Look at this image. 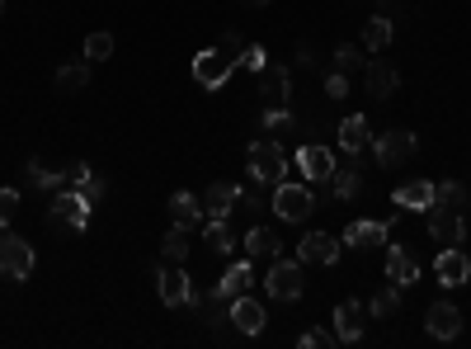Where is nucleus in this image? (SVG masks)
<instances>
[{"mask_svg":"<svg viewBox=\"0 0 471 349\" xmlns=\"http://www.w3.org/2000/svg\"><path fill=\"white\" fill-rule=\"evenodd\" d=\"M264 289H269L274 302H297L302 289H306V264H302V260L274 255V260H269V274H264Z\"/></svg>","mask_w":471,"mask_h":349,"instance_id":"obj_1","label":"nucleus"},{"mask_svg":"<svg viewBox=\"0 0 471 349\" xmlns=\"http://www.w3.org/2000/svg\"><path fill=\"white\" fill-rule=\"evenodd\" d=\"M245 161H250V179L255 184H283V175H288V156H283V147H278L274 137L250 142Z\"/></svg>","mask_w":471,"mask_h":349,"instance_id":"obj_2","label":"nucleus"},{"mask_svg":"<svg viewBox=\"0 0 471 349\" xmlns=\"http://www.w3.org/2000/svg\"><path fill=\"white\" fill-rule=\"evenodd\" d=\"M316 208V194H312V184H274V213L283 222H306Z\"/></svg>","mask_w":471,"mask_h":349,"instance_id":"obj_3","label":"nucleus"},{"mask_svg":"<svg viewBox=\"0 0 471 349\" xmlns=\"http://www.w3.org/2000/svg\"><path fill=\"white\" fill-rule=\"evenodd\" d=\"M0 274L14 279V283L33 274V245H29V241H19L10 227L0 232Z\"/></svg>","mask_w":471,"mask_h":349,"instance_id":"obj_4","label":"nucleus"},{"mask_svg":"<svg viewBox=\"0 0 471 349\" xmlns=\"http://www.w3.org/2000/svg\"><path fill=\"white\" fill-rule=\"evenodd\" d=\"M259 95H264V109H288V99H293V71L283 67V61H269V67L259 71Z\"/></svg>","mask_w":471,"mask_h":349,"instance_id":"obj_5","label":"nucleus"},{"mask_svg":"<svg viewBox=\"0 0 471 349\" xmlns=\"http://www.w3.org/2000/svg\"><path fill=\"white\" fill-rule=\"evenodd\" d=\"M52 217L61 222V227H71V232H86L90 227V198L80 194V189H57Z\"/></svg>","mask_w":471,"mask_h":349,"instance_id":"obj_6","label":"nucleus"},{"mask_svg":"<svg viewBox=\"0 0 471 349\" xmlns=\"http://www.w3.org/2000/svg\"><path fill=\"white\" fill-rule=\"evenodd\" d=\"M415 133H382L377 142H373V156H377V166H386V170H396V166H405V161L415 156Z\"/></svg>","mask_w":471,"mask_h":349,"instance_id":"obj_7","label":"nucleus"},{"mask_svg":"<svg viewBox=\"0 0 471 349\" xmlns=\"http://www.w3.org/2000/svg\"><path fill=\"white\" fill-rule=\"evenodd\" d=\"M231 71H236V61L222 52V48H217V52H198V57H194V80H198L203 90H222Z\"/></svg>","mask_w":471,"mask_h":349,"instance_id":"obj_8","label":"nucleus"},{"mask_svg":"<svg viewBox=\"0 0 471 349\" xmlns=\"http://www.w3.org/2000/svg\"><path fill=\"white\" fill-rule=\"evenodd\" d=\"M424 331L434 335V340H443V344L457 340V335H462V312H457V307L448 302V298H439V302L424 312Z\"/></svg>","mask_w":471,"mask_h":349,"instance_id":"obj_9","label":"nucleus"},{"mask_svg":"<svg viewBox=\"0 0 471 349\" xmlns=\"http://www.w3.org/2000/svg\"><path fill=\"white\" fill-rule=\"evenodd\" d=\"M297 170L306 175V184H331L335 175V152L331 147H316V142H306L297 152Z\"/></svg>","mask_w":471,"mask_h":349,"instance_id":"obj_10","label":"nucleus"},{"mask_svg":"<svg viewBox=\"0 0 471 349\" xmlns=\"http://www.w3.org/2000/svg\"><path fill=\"white\" fill-rule=\"evenodd\" d=\"M156 289H160V302L166 307H194V289H189V274L170 264V270H156Z\"/></svg>","mask_w":471,"mask_h":349,"instance_id":"obj_11","label":"nucleus"},{"mask_svg":"<svg viewBox=\"0 0 471 349\" xmlns=\"http://www.w3.org/2000/svg\"><path fill=\"white\" fill-rule=\"evenodd\" d=\"M363 86H367V95H373V99H392L401 90V76H396L392 61L373 57V61H363Z\"/></svg>","mask_w":471,"mask_h":349,"instance_id":"obj_12","label":"nucleus"},{"mask_svg":"<svg viewBox=\"0 0 471 349\" xmlns=\"http://www.w3.org/2000/svg\"><path fill=\"white\" fill-rule=\"evenodd\" d=\"M363 331H367V307H363L358 298L340 302V307H335V335H340V344L363 340Z\"/></svg>","mask_w":471,"mask_h":349,"instance_id":"obj_13","label":"nucleus"},{"mask_svg":"<svg viewBox=\"0 0 471 349\" xmlns=\"http://www.w3.org/2000/svg\"><path fill=\"white\" fill-rule=\"evenodd\" d=\"M434 274H439L443 289H462L471 279V260L462 255V245H443V255L434 260Z\"/></svg>","mask_w":471,"mask_h":349,"instance_id":"obj_14","label":"nucleus"},{"mask_svg":"<svg viewBox=\"0 0 471 349\" xmlns=\"http://www.w3.org/2000/svg\"><path fill=\"white\" fill-rule=\"evenodd\" d=\"M227 317H231V326H236L240 335H259V331H264V321H269V317H264V307H259L250 293L231 298V302H227Z\"/></svg>","mask_w":471,"mask_h":349,"instance_id":"obj_15","label":"nucleus"},{"mask_svg":"<svg viewBox=\"0 0 471 349\" xmlns=\"http://www.w3.org/2000/svg\"><path fill=\"white\" fill-rule=\"evenodd\" d=\"M429 232H434V241H443V245H457L466 236L462 208H443V203H434V208H429Z\"/></svg>","mask_w":471,"mask_h":349,"instance_id":"obj_16","label":"nucleus"},{"mask_svg":"<svg viewBox=\"0 0 471 349\" xmlns=\"http://www.w3.org/2000/svg\"><path fill=\"white\" fill-rule=\"evenodd\" d=\"M297 260H302V264H335V260H340V236H331V232H312V236H302Z\"/></svg>","mask_w":471,"mask_h":349,"instance_id":"obj_17","label":"nucleus"},{"mask_svg":"<svg viewBox=\"0 0 471 349\" xmlns=\"http://www.w3.org/2000/svg\"><path fill=\"white\" fill-rule=\"evenodd\" d=\"M415 279H420L415 255L405 251V245H386V283H396V289H411Z\"/></svg>","mask_w":471,"mask_h":349,"instance_id":"obj_18","label":"nucleus"},{"mask_svg":"<svg viewBox=\"0 0 471 349\" xmlns=\"http://www.w3.org/2000/svg\"><path fill=\"white\" fill-rule=\"evenodd\" d=\"M392 203H401L405 213H429L434 208V184L429 179H405V184H396Z\"/></svg>","mask_w":471,"mask_h":349,"instance_id":"obj_19","label":"nucleus"},{"mask_svg":"<svg viewBox=\"0 0 471 349\" xmlns=\"http://www.w3.org/2000/svg\"><path fill=\"white\" fill-rule=\"evenodd\" d=\"M236 203H240V189L231 179H217V184H208V194H203V213H208V217H227Z\"/></svg>","mask_w":471,"mask_h":349,"instance_id":"obj_20","label":"nucleus"},{"mask_svg":"<svg viewBox=\"0 0 471 349\" xmlns=\"http://www.w3.org/2000/svg\"><path fill=\"white\" fill-rule=\"evenodd\" d=\"M386 236H392V222H349L340 245H382Z\"/></svg>","mask_w":471,"mask_h":349,"instance_id":"obj_21","label":"nucleus"},{"mask_svg":"<svg viewBox=\"0 0 471 349\" xmlns=\"http://www.w3.org/2000/svg\"><path fill=\"white\" fill-rule=\"evenodd\" d=\"M340 147L349 152V156H358L363 147H373V133H367V118L363 114H349L340 123Z\"/></svg>","mask_w":471,"mask_h":349,"instance_id":"obj_22","label":"nucleus"},{"mask_svg":"<svg viewBox=\"0 0 471 349\" xmlns=\"http://www.w3.org/2000/svg\"><path fill=\"white\" fill-rule=\"evenodd\" d=\"M250 283H255V274H250V264L240 260V264H231V270L217 279V289H213V293H217L222 302H231V298H240V293H250Z\"/></svg>","mask_w":471,"mask_h":349,"instance_id":"obj_23","label":"nucleus"},{"mask_svg":"<svg viewBox=\"0 0 471 349\" xmlns=\"http://www.w3.org/2000/svg\"><path fill=\"white\" fill-rule=\"evenodd\" d=\"M57 95H80V90H90V67L86 61H67V67L57 71Z\"/></svg>","mask_w":471,"mask_h":349,"instance_id":"obj_24","label":"nucleus"},{"mask_svg":"<svg viewBox=\"0 0 471 349\" xmlns=\"http://www.w3.org/2000/svg\"><path fill=\"white\" fill-rule=\"evenodd\" d=\"M392 38H396V24H392L386 14L367 19V29H363V48H367V52H386V48H392Z\"/></svg>","mask_w":471,"mask_h":349,"instance_id":"obj_25","label":"nucleus"},{"mask_svg":"<svg viewBox=\"0 0 471 349\" xmlns=\"http://www.w3.org/2000/svg\"><path fill=\"white\" fill-rule=\"evenodd\" d=\"M198 213H203V203H198L189 189H175V194H170V217L179 222V227L194 232V227H198Z\"/></svg>","mask_w":471,"mask_h":349,"instance_id":"obj_26","label":"nucleus"},{"mask_svg":"<svg viewBox=\"0 0 471 349\" xmlns=\"http://www.w3.org/2000/svg\"><path fill=\"white\" fill-rule=\"evenodd\" d=\"M245 255H250V260H274V255H278V236L255 222L250 236H245Z\"/></svg>","mask_w":471,"mask_h":349,"instance_id":"obj_27","label":"nucleus"},{"mask_svg":"<svg viewBox=\"0 0 471 349\" xmlns=\"http://www.w3.org/2000/svg\"><path fill=\"white\" fill-rule=\"evenodd\" d=\"M203 236H208V245H213L217 255H231V251H236V232H231V222H227V217H208Z\"/></svg>","mask_w":471,"mask_h":349,"instance_id":"obj_28","label":"nucleus"},{"mask_svg":"<svg viewBox=\"0 0 471 349\" xmlns=\"http://www.w3.org/2000/svg\"><path fill=\"white\" fill-rule=\"evenodd\" d=\"M331 189H335V198H340V203H349V198H358V194H363V175H358L354 166H335Z\"/></svg>","mask_w":471,"mask_h":349,"instance_id":"obj_29","label":"nucleus"},{"mask_svg":"<svg viewBox=\"0 0 471 349\" xmlns=\"http://www.w3.org/2000/svg\"><path fill=\"white\" fill-rule=\"evenodd\" d=\"M24 179H29V189H61V184H67V175L61 170H52L48 161H29V170H24Z\"/></svg>","mask_w":471,"mask_h":349,"instance_id":"obj_30","label":"nucleus"},{"mask_svg":"<svg viewBox=\"0 0 471 349\" xmlns=\"http://www.w3.org/2000/svg\"><path fill=\"white\" fill-rule=\"evenodd\" d=\"M160 255H166L170 264L189 260V227H179V222H175V227H170L166 236H160Z\"/></svg>","mask_w":471,"mask_h":349,"instance_id":"obj_31","label":"nucleus"},{"mask_svg":"<svg viewBox=\"0 0 471 349\" xmlns=\"http://www.w3.org/2000/svg\"><path fill=\"white\" fill-rule=\"evenodd\" d=\"M396 312H401V289H396V283H386V289H377V298L367 302V317L386 321V317H396Z\"/></svg>","mask_w":471,"mask_h":349,"instance_id":"obj_32","label":"nucleus"},{"mask_svg":"<svg viewBox=\"0 0 471 349\" xmlns=\"http://www.w3.org/2000/svg\"><path fill=\"white\" fill-rule=\"evenodd\" d=\"M434 203H443V208H462V203H466L462 184H457V179H439V184H434Z\"/></svg>","mask_w":471,"mask_h":349,"instance_id":"obj_33","label":"nucleus"},{"mask_svg":"<svg viewBox=\"0 0 471 349\" xmlns=\"http://www.w3.org/2000/svg\"><path fill=\"white\" fill-rule=\"evenodd\" d=\"M113 57V38L109 33H90L86 38V61H109Z\"/></svg>","mask_w":471,"mask_h":349,"instance_id":"obj_34","label":"nucleus"},{"mask_svg":"<svg viewBox=\"0 0 471 349\" xmlns=\"http://www.w3.org/2000/svg\"><path fill=\"white\" fill-rule=\"evenodd\" d=\"M358 67H363V52H358L354 43H340V48H335V71L349 76V71H358Z\"/></svg>","mask_w":471,"mask_h":349,"instance_id":"obj_35","label":"nucleus"},{"mask_svg":"<svg viewBox=\"0 0 471 349\" xmlns=\"http://www.w3.org/2000/svg\"><path fill=\"white\" fill-rule=\"evenodd\" d=\"M297 344H302V349H331V344H340V335H335V331H302Z\"/></svg>","mask_w":471,"mask_h":349,"instance_id":"obj_36","label":"nucleus"},{"mask_svg":"<svg viewBox=\"0 0 471 349\" xmlns=\"http://www.w3.org/2000/svg\"><path fill=\"white\" fill-rule=\"evenodd\" d=\"M240 208H245V217H250V222H259L264 213H269V208H274V203H264L259 194H250V189H240Z\"/></svg>","mask_w":471,"mask_h":349,"instance_id":"obj_37","label":"nucleus"},{"mask_svg":"<svg viewBox=\"0 0 471 349\" xmlns=\"http://www.w3.org/2000/svg\"><path fill=\"white\" fill-rule=\"evenodd\" d=\"M14 213H19V194H14V189H0V232L10 227Z\"/></svg>","mask_w":471,"mask_h":349,"instance_id":"obj_38","label":"nucleus"},{"mask_svg":"<svg viewBox=\"0 0 471 349\" xmlns=\"http://www.w3.org/2000/svg\"><path fill=\"white\" fill-rule=\"evenodd\" d=\"M80 194H86L90 203H99V198L109 194V179H104V175H90V179H86V189H80Z\"/></svg>","mask_w":471,"mask_h":349,"instance_id":"obj_39","label":"nucleus"},{"mask_svg":"<svg viewBox=\"0 0 471 349\" xmlns=\"http://www.w3.org/2000/svg\"><path fill=\"white\" fill-rule=\"evenodd\" d=\"M240 67L264 71V67H269V57H264V48H245V52H240Z\"/></svg>","mask_w":471,"mask_h":349,"instance_id":"obj_40","label":"nucleus"},{"mask_svg":"<svg viewBox=\"0 0 471 349\" xmlns=\"http://www.w3.org/2000/svg\"><path fill=\"white\" fill-rule=\"evenodd\" d=\"M222 52H227L231 61H240V52H245V43H240V33H222V43H217Z\"/></svg>","mask_w":471,"mask_h":349,"instance_id":"obj_41","label":"nucleus"},{"mask_svg":"<svg viewBox=\"0 0 471 349\" xmlns=\"http://www.w3.org/2000/svg\"><path fill=\"white\" fill-rule=\"evenodd\" d=\"M325 95H331V99H344V95H349V80H344V71H335L331 80H325Z\"/></svg>","mask_w":471,"mask_h":349,"instance_id":"obj_42","label":"nucleus"},{"mask_svg":"<svg viewBox=\"0 0 471 349\" xmlns=\"http://www.w3.org/2000/svg\"><path fill=\"white\" fill-rule=\"evenodd\" d=\"M293 114L288 109H264V128H288Z\"/></svg>","mask_w":471,"mask_h":349,"instance_id":"obj_43","label":"nucleus"},{"mask_svg":"<svg viewBox=\"0 0 471 349\" xmlns=\"http://www.w3.org/2000/svg\"><path fill=\"white\" fill-rule=\"evenodd\" d=\"M316 61V48L312 43H297V67H312Z\"/></svg>","mask_w":471,"mask_h":349,"instance_id":"obj_44","label":"nucleus"},{"mask_svg":"<svg viewBox=\"0 0 471 349\" xmlns=\"http://www.w3.org/2000/svg\"><path fill=\"white\" fill-rule=\"evenodd\" d=\"M240 5H250V10H264V5H274V0H240Z\"/></svg>","mask_w":471,"mask_h":349,"instance_id":"obj_45","label":"nucleus"},{"mask_svg":"<svg viewBox=\"0 0 471 349\" xmlns=\"http://www.w3.org/2000/svg\"><path fill=\"white\" fill-rule=\"evenodd\" d=\"M0 10H5V0H0Z\"/></svg>","mask_w":471,"mask_h":349,"instance_id":"obj_46","label":"nucleus"}]
</instances>
